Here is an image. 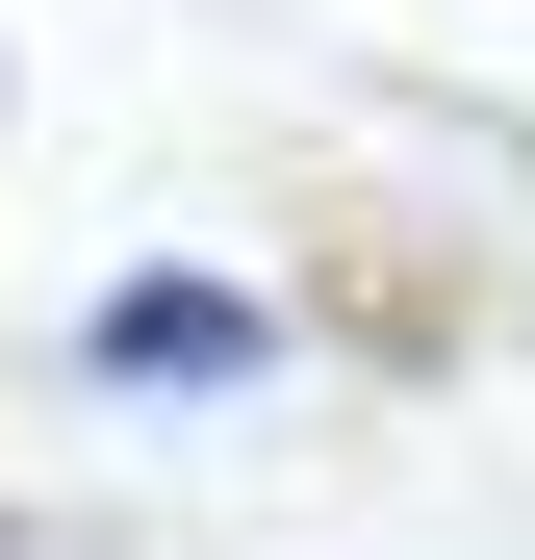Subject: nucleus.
Segmentation results:
<instances>
[{"label": "nucleus", "instance_id": "1", "mask_svg": "<svg viewBox=\"0 0 535 560\" xmlns=\"http://www.w3.org/2000/svg\"><path fill=\"white\" fill-rule=\"evenodd\" d=\"M77 357H103V383H281V306H255V280H103Z\"/></svg>", "mask_w": 535, "mask_h": 560}]
</instances>
